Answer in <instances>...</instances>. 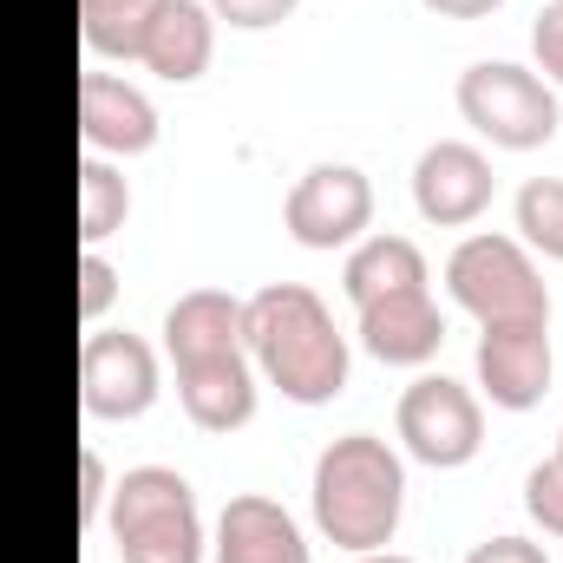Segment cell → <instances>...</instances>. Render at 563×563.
I'll return each mask as SVG.
<instances>
[{"label":"cell","instance_id":"44dd1931","mask_svg":"<svg viewBox=\"0 0 563 563\" xmlns=\"http://www.w3.org/2000/svg\"><path fill=\"white\" fill-rule=\"evenodd\" d=\"M525 511H531L551 538H563V465L558 459H544V465L525 472Z\"/></svg>","mask_w":563,"mask_h":563},{"label":"cell","instance_id":"9c48e42d","mask_svg":"<svg viewBox=\"0 0 563 563\" xmlns=\"http://www.w3.org/2000/svg\"><path fill=\"white\" fill-rule=\"evenodd\" d=\"M558 354H551V321H505L478 334V387L505 413H531L551 394Z\"/></svg>","mask_w":563,"mask_h":563},{"label":"cell","instance_id":"d6986e66","mask_svg":"<svg viewBox=\"0 0 563 563\" xmlns=\"http://www.w3.org/2000/svg\"><path fill=\"white\" fill-rule=\"evenodd\" d=\"M151 0H79V40L99 59H132Z\"/></svg>","mask_w":563,"mask_h":563},{"label":"cell","instance_id":"4fadbf2b","mask_svg":"<svg viewBox=\"0 0 563 563\" xmlns=\"http://www.w3.org/2000/svg\"><path fill=\"white\" fill-rule=\"evenodd\" d=\"M361 314V347L374 354V361H387V367H426L439 347H445V314H439V301H432V288H400V295H380V301H367V308H354Z\"/></svg>","mask_w":563,"mask_h":563},{"label":"cell","instance_id":"7402d4cb","mask_svg":"<svg viewBox=\"0 0 563 563\" xmlns=\"http://www.w3.org/2000/svg\"><path fill=\"white\" fill-rule=\"evenodd\" d=\"M112 301H119V269H112L99 250H86V256H79V321L99 328V314H106Z\"/></svg>","mask_w":563,"mask_h":563},{"label":"cell","instance_id":"8992f818","mask_svg":"<svg viewBox=\"0 0 563 563\" xmlns=\"http://www.w3.org/2000/svg\"><path fill=\"white\" fill-rule=\"evenodd\" d=\"M394 426H400V445L407 459H420L432 472H459L478 459L485 445V407L472 387H459L452 374H420L400 407H394Z\"/></svg>","mask_w":563,"mask_h":563},{"label":"cell","instance_id":"6da1fadb","mask_svg":"<svg viewBox=\"0 0 563 563\" xmlns=\"http://www.w3.org/2000/svg\"><path fill=\"white\" fill-rule=\"evenodd\" d=\"M243 308H250V361H256V374L269 387H282V400L328 407L347 387L354 354H347V334L334 328V314H328V301L314 288L269 282Z\"/></svg>","mask_w":563,"mask_h":563},{"label":"cell","instance_id":"cb8c5ba5","mask_svg":"<svg viewBox=\"0 0 563 563\" xmlns=\"http://www.w3.org/2000/svg\"><path fill=\"white\" fill-rule=\"evenodd\" d=\"M295 7H301V0H210V13H217V20H230V26H243V33L282 26Z\"/></svg>","mask_w":563,"mask_h":563},{"label":"cell","instance_id":"277c9868","mask_svg":"<svg viewBox=\"0 0 563 563\" xmlns=\"http://www.w3.org/2000/svg\"><path fill=\"white\" fill-rule=\"evenodd\" d=\"M445 288L452 301L478 321V328H505V321H551V288L538 276L531 250L518 236H465L445 256Z\"/></svg>","mask_w":563,"mask_h":563},{"label":"cell","instance_id":"d4e9b609","mask_svg":"<svg viewBox=\"0 0 563 563\" xmlns=\"http://www.w3.org/2000/svg\"><path fill=\"white\" fill-rule=\"evenodd\" d=\"M106 498H112V472H106V459L86 445V452H79V518H86V525H106Z\"/></svg>","mask_w":563,"mask_h":563},{"label":"cell","instance_id":"ffe728a7","mask_svg":"<svg viewBox=\"0 0 563 563\" xmlns=\"http://www.w3.org/2000/svg\"><path fill=\"white\" fill-rule=\"evenodd\" d=\"M518 230L538 256L563 263V177H525L518 184Z\"/></svg>","mask_w":563,"mask_h":563},{"label":"cell","instance_id":"9a60e30c","mask_svg":"<svg viewBox=\"0 0 563 563\" xmlns=\"http://www.w3.org/2000/svg\"><path fill=\"white\" fill-rule=\"evenodd\" d=\"M217 563H308V538L301 525L263 492H236L217 511V538H210Z\"/></svg>","mask_w":563,"mask_h":563},{"label":"cell","instance_id":"ba28073f","mask_svg":"<svg viewBox=\"0 0 563 563\" xmlns=\"http://www.w3.org/2000/svg\"><path fill=\"white\" fill-rule=\"evenodd\" d=\"M157 400V347L132 328H92L79 341V407L92 420H139Z\"/></svg>","mask_w":563,"mask_h":563},{"label":"cell","instance_id":"52a82bcc","mask_svg":"<svg viewBox=\"0 0 563 563\" xmlns=\"http://www.w3.org/2000/svg\"><path fill=\"white\" fill-rule=\"evenodd\" d=\"M282 223L301 250H354L361 230L374 223L367 170L361 164H308L282 197Z\"/></svg>","mask_w":563,"mask_h":563},{"label":"cell","instance_id":"ac0fdd59","mask_svg":"<svg viewBox=\"0 0 563 563\" xmlns=\"http://www.w3.org/2000/svg\"><path fill=\"white\" fill-rule=\"evenodd\" d=\"M125 217H132V184H125V170L112 157L92 151L79 164V236H86V250H99L106 236H119Z\"/></svg>","mask_w":563,"mask_h":563},{"label":"cell","instance_id":"5b68a950","mask_svg":"<svg viewBox=\"0 0 563 563\" xmlns=\"http://www.w3.org/2000/svg\"><path fill=\"white\" fill-rule=\"evenodd\" d=\"M459 112L498 151H538L558 139V86L518 59H478L459 73Z\"/></svg>","mask_w":563,"mask_h":563},{"label":"cell","instance_id":"4316f807","mask_svg":"<svg viewBox=\"0 0 563 563\" xmlns=\"http://www.w3.org/2000/svg\"><path fill=\"white\" fill-rule=\"evenodd\" d=\"M426 13H439V20H485V13H498L505 0H420Z\"/></svg>","mask_w":563,"mask_h":563},{"label":"cell","instance_id":"7c38bea8","mask_svg":"<svg viewBox=\"0 0 563 563\" xmlns=\"http://www.w3.org/2000/svg\"><path fill=\"white\" fill-rule=\"evenodd\" d=\"M79 139L99 157H139L157 144V106L119 73H79Z\"/></svg>","mask_w":563,"mask_h":563},{"label":"cell","instance_id":"7a4b0ae2","mask_svg":"<svg viewBox=\"0 0 563 563\" xmlns=\"http://www.w3.org/2000/svg\"><path fill=\"white\" fill-rule=\"evenodd\" d=\"M308 505H314V525L328 544H341L354 558L387 551L407 518V459L380 432H341L314 459Z\"/></svg>","mask_w":563,"mask_h":563},{"label":"cell","instance_id":"603a6c76","mask_svg":"<svg viewBox=\"0 0 563 563\" xmlns=\"http://www.w3.org/2000/svg\"><path fill=\"white\" fill-rule=\"evenodd\" d=\"M531 53H538V73L563 86V0H544L538 20H531Z\"/></svg>","mask_w":563,"mask_h":563},{"label":"cell","instance_id":"484cf974","mask_svg":"<svg viewBox=\"0 0 563 563\" xmlns=\"http://www.w3.org/2000/svg\"><path fill=\"white\" fill-rule=\"evenodd\" d=\"M465 563H551L544 558V544H531V538H485V544H472L465 551Z\"/></svg>","mask_w":563,"mask_h":563},{"label":"cell","instance_id":"2e32d148","mask_svg":"<svg viewBox=\"0 0 563 563\" xmlns=\"http://www.w3.org/2000/svg\"><path fill=\"white\" fill-rule=\"evenodd\" d=\"M250 347V308L230 288H190L164 308V354L170 367L203 361V354H236Z\"/></svg>","mask_w":563,"mask_h":563},{"label":"cell","instance_id":"5bb4252c","mask_svg":"<svg viewBox=\"0 0 563 563\" xmlns=\"http://www.w3.org/2000/svg\"><path fill=\"white\" fill-rule=\"evenodd\" d=\"M177 400L203 432H236L256 420V361L250 347L236 354H203L177 367Z\"/></svg>","mask_w":563,"mask_h":563},{"label":"cell","instance_id":"3957f363","mask_svg":"<svg viewBox=\"0 0 563 563\" xmlns=\"http://www.w3.org/2000/svg\"><path fill=\"white\" fill-rule=\"evenodd\" d=\"M106 531L119 563H203V511L177 465H132L112 478Z\"/></svg>","mask_w":563,"mask_h":563},{"label":"cell","instance_id":"83f0119b","mask_svg":"<svg viewBox=\"0 0 563 563\" xmlns=\"http://www.w3.org/2000/svg\"><path fill=\"white\" fill-rule=\"evenodd\" d=\"M354 563H420V558H407V551H361Z\"/></svg>","mask_w":563,"mask_h":563},{"label":"cell","instance_id":"30bf717a","mask_svg":"<svg viewBox=\"0 0 563 563\" xmlns=\"http://www.w3.org/2000/svg\"><path fill=\"white\" fill-rule=\"evenodd\" d=\"M492 190H498L492 157H485L478 144H465V139L426 144L420 164H413V203H420L426 223H439V230L478 223V217L492 210Z\"/></svg>","mask_w":563,"mask_h":563},{"label":"cell","instance_id":"e0dca14e","mask_svg":"<svg viewBox=\"0 0 563 563\" xmlns=\"http://www.w3.org/2000/svg\"><path fill=\"white\" fill-rule=\"evenodd\" d=\"M341 288L354 308L380 301V295H400V288H426V256L413 236H361L341 263Z\"/></svg>","mask_w":563,"mask_h":563},{"label":"cell","instance_id":"f1b7e54d","mask_svg":"<svg viewBox=\"0 0 563 563\" xmlns=\"http://www.w3.org/2000/svg\"><path fill=\"white\" fill-rule=\"evenodd\" d=\"M558 465H563V432H558Z\"/></svg>","mask_w":563,"mask_h":563},{"label":"cell","instance_id":"8fae6325","mask_svg":"<svg viewBox=\"0 0 563 563\" xmlns=\"http://www.w3.org/2000/svg\"><path fill=\"white\" fill-rule=\"evenodd\" d=\"M210 53H217V13L210 0H151L139 26V59L144 73L170 79V86H190L210 73Z\"/></svg>","mask_w":563,"mask_h":563}]
</instances>
